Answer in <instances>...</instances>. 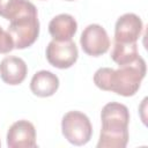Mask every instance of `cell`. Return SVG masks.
Listing matches in <instances>:
<instances>
[{
	"label": "cell",
	"mask_w": 148,
	"mask_h": 148,
	"mask_svg": "<svg viewBox=\"0 0 148 148\" xmlns=\"http://www.w3.org/2000/svg\"><path fill=\"white\" fill-rule=\"evenodd\" d=\"M145 75L146 62L140 56L133 62L119 66L118 69L110 67L98 68L94 74V83L102 90L130 97L139 90Z\"/></svg>",
	"instance_id": "cell-1"
},
{
	"label": "cell",
	"mask_w": 148,
	"mask_h": 148,
	"mask_svg": "<svg viewBox=\"0 0 148 148\" xmlns=\"http://www.w3.org/2000/svg\"><path fill=\"white\" fill-rule=\"evenodd\" d=\"M102 128L97 148H124L128 142L130 111L118 102L105 104L101 111Z\"/></svg>",
	"instance_id": "cell-2"
},
{
	"label": "cell",
	"mask_w": 148,
	"mask_h": 148,
	"mask_svg": "<svg viewBox=\"0 0 148 148\" xmlns=\"http://www.w3.org/2000/svg\"><path fill=\"white\" fill-rule=\"evenodd\" d=\"M7 31L13 38L14 49L22 50L31 46L39 35L38 14H27L9 21Z\"/></svg>",
	"instance_id": "cell-3"
},
{
	"label": "cell",
	"mask_w": 148,
	"mask_h": 148,
	"mask_svg": "<svg viewBox=\"0 0 148 148\" xmlns=\"http://www.w3.org/2000/svg\"><path fill=\"white\" fill-rule=\"evenodd\" d=\"M61 131L68 142L75 146L86 145L92 134L89 118L80 111H68L61 120Z\"/></svg>",
	"instance_id": "cell-4"
},
{
	"label": "cell",
	"mask_w": 148,
	"mask_h": 148,
	"mask_svg": "<svg viewBox=\"0 0 148 148\" xmlns=\"http://www.w3.org/2000/svg\"><path fill=\"white\" fill-rule=\"evenodd\" d=\"M79 57L76 44L69 40H56L52 39L46 46V59L57 68H69L75 64Z\"/></svg>",
	"instance_id": "cell-5"
},
{
	"label": "cell",
	"mask_w": 148,
	"mask_h": 148,
	"mask_svg": "<svg viewBox=\"0 0 148 148\" xmlns=\"http://www.w3.org/2000/svg\"><path fill=\"white\" fill-rule=\"evenodd\" d=\"M80 44L88 56L98 57L104 54L110 47V38L106 30L99 24L87 25L80 37Z\"/></svg>",
	"instance_id": "cell-6"
},
{
	"label": "cell",
	"mask_w": 148,
	"mask_h": 148,
	"mask_svg": "<svg viewBox=\"0 0 148 148\" xmlns=\"http://www.w3.org/2000/svg\"><path fill=\"white\" fill-rule=\"evenodd\" d=\"M7 146L9 148H35L36 130L28 120L15 121L7 132Z\"/></svg>",
	"instance_id": "cell-7"
},
{
	"label": "cell",
	"mask_w": 148,
	"mask_h": 148,
	"mask_svg": "<svg viewBox=\"0 0 148 148\" xmlns=\"http://www.w3.org/2000/svg\"><path fill=\"white\" fill-rule=\"evenodd\" d=\"M143 29L141 18L134 13L121 15L114 25V42L136 43Z\"/></svg>",
	"instance_id": "cell-8"
},
{
	"label": "cell",
	"mask_w": 148,
	"mask_h": 148,
	"mask_svg": "<svg viewBox=\"0 0 148 148\" xmlns=\"http://www.w3.org/2000/svg\"><path fill=\"white\" fill-rule=\"evenodd\" d=\"M28 73L27 64L23 59L14 56L3 58L0 61L1 80L10 86H16L23 82Z\"/></svg>",
	"instance_id": "cell-9"
},
{
	"label": "cell",
	"mask_w": 148,
	"mask_h": 148,
	"mask_svg": "<svg viewBox=\"0 0 148 148\" xmlns=\"http://www.w3.org/2000/svg\"><path fill=\"white\" fill-rule=\"evenodd\" d=\"M77 30L76 20L69 14H59L49 23V32L56 40H69Z\"/></svg>",
	"instance_id": "cell-10"
},
{
	"label": "cell",
	"mask_w": 148,
	"mask_h": 148,
	"mask_svg": "<svg viewBox=\"0 0 148 148\" xmlns=\"http://www.w3.org/2000/svg\"><path fill=\"white\" fill-rule=\"evenodd\" d=\"M59 88L58 76L50 71H39L34 74L30 81V89L38 97L52 96Z\"/></svg>",
	"instance_id": "cell-11"
},
{
	"label": "cell",
	"mask_w": 148,
	"mask_h": 148,
	"mask_svg": "<svg viewBox=\"0 0 148 148\" xmlns=\"http://www.w3.org/2000/svg\"><path fill=\"white\" fill-rule=\"evenodd\" d=\"M37 14V8L29 0H0V16L13 21L22 15Z\"/></svg>",
	"instance_id": "cell-12"
},
{
	"label": "cell",
	"mask_w": 148,
	"mask_h": 148,
	"mask_svg": "<svg viewBox=\"0 0 148 148\" xmlns=\"http://www.w3.org/2000/svg\"><path fill=\"white\" fill-rule=\"evenodd\" d=\"M140 57L138 52L136 43H118L114 42L112 51H111V59L118 65L123 66L126 64H131Z\"/></svg>",
	"instance_id": "cell-13"
},
{
	"label": "cell",
	"mask_w": 148,
	"mask_h": 148,
	"mask_svg": "<svg viewBox=\"0 0 148 148\" xmlns=\"http://www.w3.org/2000/svg\"><path fill=\"white\" fill-rule=\"evenodd\" d=\"M14 49V42L8 31L0 25V53H8Z\"/></svg>",
	"instance_id": "cell-14"
},
{
	"label": "cell",
	"mask_w": 148,
	"mask_h": 148,
	"mask_svg": "<svg viewBox=\"0 0 148 148\" xmlns=\"http://www.w3.org/2000/svg\"><path fill=\"white\" fill-rule=\"evenodd\" d=\"M66 1H73V0H66Z\"/></svg>",
	"instance_id": "cell-15"
},
{
	"label": "cell",
	"mask_w": 148,
	"mask_h": 148,
	"mask_svg": "<svg viewBox=\"0 0 148 148\" xmlns=\"http://www.w3.org/2000/svg\"><path fill=\"white\" fill-rule=\"evenodd\" d=\"M0 146H1V142H0Z\"/></svg>",
	"instance_id": "cell-16"
}]
</instances>
